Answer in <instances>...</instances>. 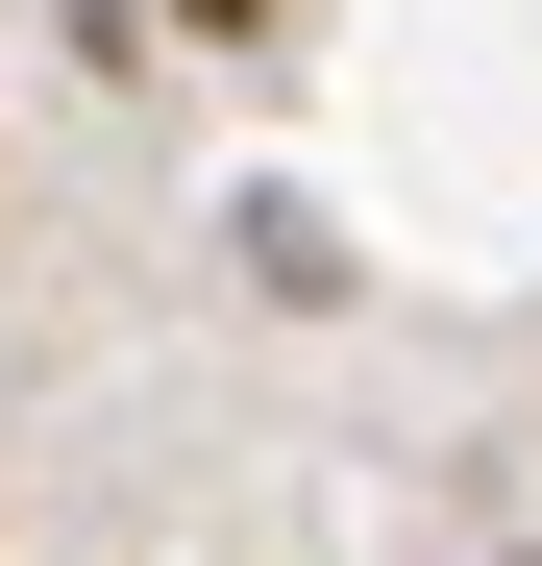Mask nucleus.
Segmentation results:
<instances>
[{"label":"nucleus","instance_id":"obj_1","mask_svg":"<svg viewBox=\"0 0 542 566\" xmlns=\"http://www.w3.org/2000/svg\"><path fill=\"white\" fill-rule=\"evenodd\" d=\"M222 247H247V296H296V321L345 296V222H321V198H222Z\"/></svg>","mask_w":542,"mask_h":566},{"label":"nucleus","instance_id":"obj_2","mask_svg":"<svg viewBox=\"0 0 542 566\" xmlns=\"http://www.w3.org/2000/svg\"><path fill=\"white\" fill-rule=\"evenodd\" d=\"M173 50V0H74V74H148Z\"/></svg>","mask_w":542,"mask_h":566},{"label":"nucleus","instance_id":"obj_3","mask_svg":"<svg viewBox=\"0 0 542 566\" xmlns=\"http://www.w3.org/2000/svg\"><path fill=\"white\" fill-rule=\"evenodd\" d=\"M173 25H198V50H296V0H173Z\"/></svg>","mask_w":542,"mask_h":566}]
</instances>
